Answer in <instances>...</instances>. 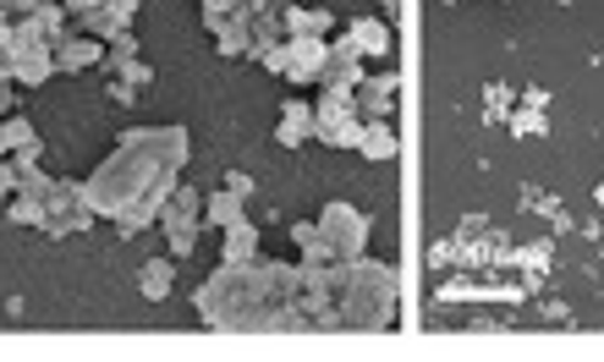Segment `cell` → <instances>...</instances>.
<instances>
[{
	"label": "cell",
	"instance_id": "cell-13",
	"mask_svg": "<svg viewBox=\"0 0 604 362\" xmlns=\"http://www.w3.org/2000/svg\"><path fill=\"white\" fill-rule=\"evenodd\" d=\"M170 286H177V263H170V258H149V263L138 269V292H143L149 302H165Z\"/></svg>",
	"mask_w": 604,
	"mask_h": 362
},
{
	"label": "cell",
	"instance_id": "cell-37",
	"mask_svg": "<svg viewBox=\"0 0 604 362\" xmlns=\"http://www.w3.org/2000/svg\"><path fill=\"white\" fill-rule=\"evenodd\" d=\"M489 116H505V88H489Z\"/></svg>",
	"mask_w": 604,
	"mask_h": 362
},
{
	"label": "cell",
	"instance_id": "cell-20",
	"mask_svg": "<svg viewBox=\"0 0 604 362\" xmlns=\"http://www.w3.org/2000/svg\"><path fill=\"white\" fill-rule=\"evenodd\" d=\"M34 138H39V132H34V121H28V116H7V121H0V159L23 154Z\"/></svg>",
	"mask_w": 604,
	"mask_h": 362
},
{
	"label": "cell",
	"instance_id": "cell-6",
	"mask_svg": "<svg viewBox=\"0 0 604 362\" xmlns=\"http://www.w3.org/2000/svg\"><path fill=\"white\" fill-rule=\"evenodd\" d=\"M50 50H55V72H82V66H100L111 55V44L94 34H61Z\"/></svg>",
	"mask_w": 604,
	"mask_h": 362
},
{
	"label": "cell",
	"instance_id": "cell-34",
	"mask_svg": "<svg viewBox=\"0 0 604 362\" xmlns=\"http://www.w3.org/2000/svg\"><path fill=\"white\" fill-rule=\"evenodd\" d=\"M226 188L247 198V193H253V176H247V170H231V176H226Z\"/></svg>",
	"mask_w": 604,
	"mask_h": 362
},
{
	"label": "cell",
	"instance_id": "cell-17",
	"mask_svg": "<svg viewBox=\"0 0 604 362\" xmlns=\"http://www.w3.org/2000/svg\"><path fill=\"white\" fill-rule=\"evenodd\" d=\"M236 220H247V198H242V193L226 188V193L204 198V225H220V231H226V225H236Z\"/></svg>",
	"mask_w": 604,
	"mask_h": 362
},
{
	"label": "cell",
	"instance_id": "cell-14",
	"mask_svg": "<svg viewBox=\"0 0 604 362\" xmlns=\"http://www.w3.org/2000/svg\"><path fill=\"white\" fill-rule=\"evenodd\" d=\"M281 28H286V39H292V34L324 39V34H330V12H324V7H281Z\"/></svg>",
	"mask_w": 604,
	"mask_h": 362
},
{
	"label": "cell",
	"instance_id": "cell-2",
	"mask_svg": "<svg viewBox=\"0 0 604 362\" xmlns=\"http://www.w3.org/2000/svg\"><path fill=\"white\" fill-rule=\"evenodd\" d=\"M303 275L297 263L253 258V263H220L193 292V308L209 329L242 335V329H308V313L297 308Z\"/></svg>",
	"mask_w": 604,
	"mask_h": 362
},
{
	"label": "cell",
	"instance_id": "cell-35",
	"mask_svg": "<svg viewBox=\"0 0 604 362\" xmlns=\"http://www.w3.org/2000/svg\"><path fill=\"white\" fill-rule=\"evenodd\" d=\"M12 28H17V17L0 12V50H12Z\"/></svg>",
	"mask_w": 604,
	"mask_h": 362
},
{
	"label": "cell",
	"instance_id": "cell-41",
	"mask_svg": "<svg viewBox=\"0 0 604 362\" xmlns=\"http://www.w3.org/2000/svg\"><path fill=\"white\" fill-rule=\"evenodd\" d=\"M275 7H303V0H275Z\"/></svg>",
	"mask_w": 604,
	"mask_h": 362
},
{
	"label": "cell",
	"instance_id": "cell-7",
	"mask_svg": "<svg viewBox=\"0 0 604 362\" xmlns=\"http://www.w3.org/2000/svg\"><path fill=\"white\" fill-rule=\"evenodd\" d=\"M396 88H401V77H396V72L363 77V88H358V116H363V121H385V116H390V105H396Z\"/></svg>",
	"mask_w": 604,
	"mask_h": 362
},
{
	"label": "cell",
	"instance_id": "cell-23",
	"mask_svg": "<svg viewBox=\"0 0 604 362\" xmlns=\"http://www.w3.org/2000/svg\"><path fill=\"white\" fill-rule=\"evenodd\" d=\"M77 34H94V39L116 44V39H121L127 28H121V23H116V17H111L105 7H94V12H82V17H77Z\"/></svg>",
	"mask_w": 604,
	"mask_h": 362
},
{
	"label": "cell",
	"instance_id": "cell-36",
	"mask_svg": "<svg viewBox=\"0 0 604 362\" xmlns=\"http://www.w3.org/2000/svg\"><path fill=\"white\" fill-rule=\"evenodd\" d=\"M94 7H105V0H66V12H72V17H82V12H94Z\"/></svg>",
	"mask_w": 604,
	"mask_h": 362
},
{
	"label": "cell",
	"instance_id": "cell-40",
	"mask_svg": "<svg viewBox=\"0 0 604 362\" xmlns=\"http://www.w3.org/2000/svg\"><path fill=\"white\" fill-rule=\"evenodd\" d=\"M380 7H385V12H390V17H396V12H401V0H380Z\"/></svg>",
	"mask_w": 604,
	"mask_h": 362
},
{
	"label": "cell",
	"instance_id": "cell-25",
	"mask_svg": "<svg viewBox=\"0 0 604 362\" xmlns=\"http://www.w3.org/2000/svg\"><path fill=\"white\" fill-rule=\"evenodd\" d=\"M111 77H116V82H127V88H149V82H154V66H143V61H121Z\"/></svg>",
	"mask_w": 604,
	"mask_h": 362
},
{
	"label": "cell",
	"instance_id": "cell-38",
	"mask_svg": "<svg viewBox=\"0 0 604 362\" xmlns=\"http://www.w3.org/2000/svg\"><path fill=\"white\" fill-rule=\"evenodd\" d=\"M523 105H528V111H544V105H550V94H544V88H528V100H523Z\"/></svg>",
	"mask_w": 604,
	"mask_h": 362
},
{
	"label": "cell",
	"instance_id": "cell-29",
	"mask_svg": "<svg viewBox=\"0 0 604 362\" xmlns=\"http://www.w3.org/2000/svg\"><path fill=\"white\" fill-rule=\"evenodd\" d=\"M105 61H111V72H116L121 61H138V39H132V28H127V34L111 44V55H105Z\"/></svg>",
	"mask_w": 604,
	"mask_h": 362
},
{
	"label": "cell",
	"instance_id": "cell-26",
	"mask_svg": "<svg viewBox=\"0 0 604 362\" xmlns=\"http://www.w3.org/2000/svg\"><path fill=\"white\" fill-rule=\"evenodd\" d=\"M17 188H23V165L17 159H0V204H12Z\"/></svg>",
	"mask_w": 604,
	"mask_h": 362
},
{
	"label": "cell",
	"instance_id": "cell-31",
	"mask_svg": "<svg viewBox=\"0 0 604 362\" xmlns=\"http://www.w3.org/2000/svg\"><path fill=\"white\" fill-rule=\"evenodd\" d=\"M105 12H111L121 28H132V17H138V0H105Z\"/></svg>",
	"mask_w": 604,
	"mask_h": 362
},
{
	"label": "cell",
	"instance_id": "cell-39",
	"mask_svg": "<svg viewBox=\"0 0 604 362\" xmlns=\"http://www.w3.org/2000/svg\"><path fill=\"white\" fill-rule=\"evenodd\" d=\"M12 116V82H0V121Z\"/></svg>",
	"mask_w": 604,
	"mask_h": 362
},
{
	"label": "cell",
	"instance_id": "cell-8",
	"mask_svg": "<svg viewBox=\"0 0 604 362\" xmlns=\"http://www.w3.org/2000/svg\"><path fill=\"white\" fill-rule=\"evenodd\" d=\"M292 44V82H319V72H324V61H330V44L324 39H308V34H292L286 39Z\"/></svg>",
	"mask_w": 604,
	"mask_h": 362
},
{
	"label": "cell",
	"instance_id": "cell-1",
	"mask_svg": "<svg viewBox=\"0 0 604 362\" xmlns=\"http://www.w3.org/2000/svg\"><path fill=\"white\" fill-rule=\"evenodd\" d=\"M182 165H188V127H132L94 176H82V188H89L100 220H116L121 236H138L170 204Z\"/></svg>",
	"mask_w": 604,
	"mask_h": 362
},
{
	"label": "cell",
	"instance_id": "cell-30",
	"mask_svg": "<svg viewBox=\"0 0 604 362\" xmlns=\"http://www.w3.org/2000/svg\"><path fill=\"white\" fill-rule=\"evenodd\" d=\"M511 132H523V138H534V132H544V121H539L534 111H511Z\"/></svg>",
	"mask_w": 604,
	"mask_h": 362
},
{
	"label": "cell",
	"instance_id": "cell-4",
	"mask_svg": "<svg viewBox=\"0 0 604 362\" xmlns=\"http://www.w3.org/2000/svg\"><path fill=\"white\" fill-rule=\"evenodd\" d=\"M319 236L330 242V253H335L340 263H352V258H363V247H369V215L352 209V204H340V198H330V204L319 209Z\"/></svg>",
	"mask_w": 604,
	"mask_h": 362
},
{
	"label": "cell",
	"instance_id": "cell-15",
	"mask_svg": "<svg viewBox=\"0 0 604 362\" xmlns=\"http://www.w3.org/2000/svg\"><path fill=\"white\" fill-rule=\"evenodd\" d=\"M253 258H258V225H253V220H236V225H226L220 263H253Z\"/></svg>",
	"mask_w": 604,
	"mask_h": 362
},
{
	"label": "cell",
	"instance_id": "cell-32",
	"mask_svg": "<svg viewBox=\"0 0 604 362\" xmlns=\"http://www.w3.org/2000/svg\"><path fill=\"white\" fill-rule=\"evenodd\" d=\"M44 7V0H0V12H7V17H34Z\"/></svg>",
	"mask_w": 604,
	"mask_h": 362
},
{
	"label": "cell",
	"instance_id": "cell-21",
	"mask_svg": "<svg viewBox=\"0 0 604 362\" xmlns=\"http://www.w3.org/2000/svg\"><path fill=\"white\" fill-rule=\"evenodd\" d=\"M396 132L385 127V121H363V143H358V154H369V159H396Z\"/></svg>",
	"mask_w": 604,
	"mask_h": 362
},
{
	"label": "cell",
	"instance_id": "cell-5",
	"mask_svg": "<svg viewBox=\"0 0 604 362\" xmlns=\"http://www.w3.org/2000/svg\"><path fill=\"white\" fill-rule=\"evenodd\" d=\"M313 138H324L330 148H358L363 143V116H358V94H319L313 105Z\"/></svg>",
	"mask_w": 604,
	"mask_h": 362
},
{
	"label": "cell",
	"instance_id": "cell-10",
	"mask_svg": "<svg viewBox=\"0 0 604 362\" xmlns=\"http://www.w3.org/2000/svg\"><path fill=\"white\" fill-rule=\"evenodd\" d=\"M50 72H55V50H50V44H17V50H12V82L39 88Z\"/></svg>",
	"mask_w": 604,
	"mask_h": 362
},
{
	"label": "cell",
	"instance_id": "cell-9",
	"mask_svg": "<svg viewBox=\"0 0 604 362\" xmlns=\"http://www.w3.org/2000/svg\"><path fill=\"white\" fill-rule=\"evenodd\" d=\"M159 231L170 242V258H188L198 247V231H204V215H182V209H159Z\"/></svg>",
	"mask_w": 604,
	"mask_h": 362
},
{
	"label": "cell",
	"instance_id": "cell-27",
	"mask_svg": "<svg viewBox=\"0 0 604 362\" xmlns=\"http://www.w3.org/2000/svg\"><path fill=\"white\" fill-rule=\"evenodd\" d=\"M198 7H204V28H215V23H226V17L242 12V0H198Z\"/></svg>",
	"mask_w": 604,
	"mask_h": 362
},
{
	"label": "cell",
	"instance_id": "cell-19",
	"mask_svg": "<svg viewBox=\"0 0 604 362\" xmlns=\"http://www.w3.org/2000/svg\"><path fill=\"white\" fill-rule=\"evenodd\" d=\"M7 220H12V225H44V220H50V198H44V193H17V198L7 204Z\"/></svg>",
	"mask_w": 604,
	"mask_h": 362
},
{
	"label": "cell",
	"instance_id": "cell-18",
	"mask_svg": "<svg viewBox=\"0 0 604 362\" xmlns=\"http://www.w3.org/2000/svg\"><path fill=\"white\" fill-rule=\"evenodd\" d=\"M347 34L358 39V50H363V55H380V61L390 55V23H380V17H358Z\"/></svg>",
	"mask_w": 604,
	"mask_h": 362
},
{
	"label": "cell",
	"instance_id": "cell-28",
	"mask_svg": "<svg viewBox=\"0 0 604 362\" xmlns=\"http://www.w3.org/2000/svg\"><path fill=\"white\" fill-rule=\"evenodd\" d=\"M258 61L286 77V72H292V44H286V39H281V44H265V50H258Z\"/></svg>",
	"mask_w": 604,
	"mask_h": 362
},
{
	"label": "cell",
	"instance_id": "cell-16",
	"mask_svg": "<svg viewBox=\"0 0 604 362\" xmlns=\"http://www.w3.org/2000/svg\"><path fill=\"white\" fill-rule=\"evenodd\" d=\"M313 127H319V121H313V105L286 100V111H281V132H275V138H281L286 148H297L303 138H313Z\"/></svg>",
	"mask_w": 604,
	"mask_h": 362
},
{
	"label": "cell",
	"instance_id": "cell-12",
	"mask_svg": "<svg viewBox=\"0 0 604 362\" xmlns=\"http://www.w3.org/2000/svg\"><path fill=\"white\" fill-rule=\"evenodd\" d=\"M209 34H215V50H220V55H253V61H258V39H253V23H247V12H236V17L215 23Z\"/></svg>",
	"mask_w": 604,
	"mask_h": 362
},
{
	"label": "cell",
	"instance_id": "cell-3",
	"mask_svg": "<svg viewBox=\"0 0 604 362\" xmlns=\"http://www.w3.org/2000/svg\"><path fill=\"white\" fill-rule=\"evenodd\" d=\"M396 269L380 258H352L347 269V292H340V329H390L396 324Z\"/></svg>",
	"mask_w": 604,
	"mask_h": 362
},
{
	"label": "cell",
	"instance_id": "cell-11",
	"mask_svg": "<svg viewBox=\"0 0 604 362\" xmlns=\"http://www.w3.org/2000/svg\"><path fill=\"white\" fill-rule=\"evenodd\" d=\"M363 55H335L330 50V61H324V72H319V82L330 88V94H358V88H363Z\"/></svg>",
	"mask_w": 604,
	"mask_h": 362
},
{
	"label": "cell",
	"instance_id": "cell-24",
	"mask_svg": "<svg viewBox=\"0 0 604 362\" xmlns=\"http://www.w3.org/2000/svg\"><path fill=\"white\" fill-rule=\"evenodd\" d=\"M165 209H182V215H204V193L198 188H188V181H177V193H170V204Z\"/></svg>",
	"mask_w": 604,
	"mask_h": 362
},
{
	"label": "cell",
	"instance_id": "cell-22",
	"mask_svg": "<svg viewBox=\"0 0 604 362\" xmlns=\"http://www.w3.org/2000/svg\"><path fill=\"white\" fill-rule=\"evenodd\" d=\"M34 23H39V34H44L50 44H55L61 34H72V28H66V23H72V12H66V0H44V7L34 12Z\"/></svg>",
	"mask_w": 604,
	"mask_h": 362
},
{
	"label": "cell",
	"instance_id": "cell-33",
	"mask_svg": "<svg viewBox=\"0 0 604 362\" xmlns=\"http://www.w3.org/2000/svg\"><path fill=\"white\" fill-rule=\"evenodd\" d=\"M138 94H143V88H127V82H116V77H111V100H116V105H132Z\"/></svg>",
	"mask_w": 604,
	"mask_h": 362
}]
</instances>
